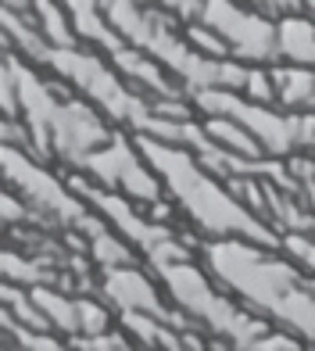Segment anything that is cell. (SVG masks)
<instances>
[{
	"label": "cell",
	"mask_w": 315,
	"mask_h": 351,
	"mask_svg": "<svg viewBox=\"0 0 315 351\" xmlns=\"http://www.w3.org/2000/svg\"><path fill=\"white\" fill-rule=\"evenodd\" d=\"M197 258L247 312L315 344V280L283 247L247 237H208L197 244Z\"/></svg>",
	"instance_id": "1"
},
{
	"label": "cell",
	"mask_w": 315,
	"mask_h": 351,
	"mask_svg": "<svg viewBox=\"0 0 315 351\" xmlns=\"http://www.w3.org/2000/svg\"><path fill=\"white\" fill-rule=\"evenodd\" d=\"M136 143L162 180L165 197L176 204L179 222L190 233H197L201 241H208V237H247V241L279 247V233L233 194V186L223 176L204 169L190 147L154 136H136Z\"/></svg>",
	"instance_id": "2"
},
{
	"label": "cell",
	"mask_w": 315,
	"mask_h": 351,
	"mask_svg": "<svg viewBox=\"0 0 315 351\" xmlns=\"http://www.w3.org/2000/svg\"><path fill=\"white\" fill-rule=\"evenodd\" d=\"M40 65L58 75L61 83H68L79 97H86L93 108L108 115L118 130L133 136H154V140H172L179 143L183 122L186 119H165L158 115L151 97H144L136 86H129L118 75V69L108 61V54L93 51L86 43L75 47H47Z\"/></svg>",
	"instance_id": "3"
},
{
	"label": "cell",
	"mask_w": 315,
	"mask_h": 351,
	"mask_svg": "<svg viewBox=\"0 0 315 351\" xmlns=\"http://www.w3.org/2000/svg\"><path fill=\"white\" fill-rule=\"evenodd\" d=\"M162 280L168 301L183 312V319L201 333H208V348H247L262 337L269 323L262 315L247 312L223 283H218L208 269L201 265L197 254L190 258H176L154 269Z\"/></svg>",
	"instance_id": "4"
},
{
	"label": "cell",
	"mask_w": 315,
	"mask_h": 351,
	"mask_svg": "<svg viewBox=\"0 0 315 351\" xmlns=\"http://www.w3.org/2000/svg\"><path fill=\"white\" fill-rule=\"evenodd\" d=\"M0 176H4V183L18 194V201L40 226L86 237L90 230H97L104 222L68 186L65 176H58L51 162H43L25 143H0Z\"/></svg>",
	"instance_id": "5"
},
{
	"label": "cell",
	"mask_w": 315,
	"mask_h": 351,
	"mask_svg": "<svg viewBox=\"0 0 315 351\" xmlns=\"http://www.w3.org/2000/svg\"><path fill=\"white\" fill-rule=\"evenodd\" d=\"M75 172H83L93 183H101L108 190H118V194L133 197L140 204H151L158 197H165V186L158 180V172L151 169L144 151H140L136 136L125 133V130H115L101 147L86 151L75 162Z\"/></svg>",
	"instance_id": "6"
},
{
	"label": "cell",
	"mask_w": 315,
	"mask_h": 351,
	"mask_svg": "<svg viewBox=\"0 0 315 351\" xmlns=\"http://www.w3.org/2000/svg\"><path fill=\"white\" fill-rule=\"evenodd\" d=\"M197 19L223 33L236 61H247V65L276 61V19L258 11L251 0H204Z\"/></svg>",
	"instance_id": "7"
},
{
	"label": "cell",
	"mask_w": 315,
	"mask_h": 351,
	"mask_svg": "<svg viewBox=\"0 0 315 351\" xmlns=\"http://www.w3.org/2000/svg\"><path fill=\"white\" fill-rule=\"evenodd\" d=\"M93 291H97L108 305L118 312H147L158 319H168L179 330L190 326L183 319V312L168 301L162 280L154 276V269L144 262H122V265H108L97 269V280H93Z\"/></svg>",
	"instance_id": "8"
},
{
	"label": "cell",
	"mask_w": 315,
	"mask_h": 351,
	"mask_svg": "<svg viewBox=\"0 0 315 351\" xmlns=\"http://www.w3.org/2000/svg\"><path fill=\"white\" fill-rule=\"evenodd\" d=\"M68 11V22H72V33L79 43L93 47V51L101 54H112L115 47H122L125 40L112 29V22H108V14L101 8V0H61Z\"/></svg>",
	"instance_id": "9"
},
{
	"label": "cell",
	"mask_w": 315,
	"mask_h": 351,
	"mask_svg": "<svg viewBox=\"0 0 315 351\" xmlns=\"http://www.w3.org/2000/svg\"><path fill=\"white\" fill-rule=\"evenodd\" d=\"M276 61L315 65V19L308 11H287L276 19Z\"/></svg>",
	"instance_id": "10"
},
{
	"label": "cell",
	"mask_w": 315,
	"mask_h": 351,
	"mask_svg": "<svg viewBox=\"0 0 315 351\" xmlns=\"http://www.w3.org/2000/svg\"><path fill=\"white\" fill-rule=\"evenodd\" d=\"M276 104L287 111H315V65H294V61H273L269 65Z\"/></svg>",
	"instance_id": "11"
},
{
	"label": "cell",
	"mask_w": 315,
	"mask_h": 351,
	"mask_svg": "<svg viewBox=\"0 0 315 351\" xmlns=\"http://www.w3.org/2000/svg\"><path fill=\"white\" fill-rule=\"evenodd\" d=\"M29 298H33L36 312L43 315V323L68 341L75 333V291H61L58 283H33Z\"/></svg>",
	"instance_id": "12"
},
{
	"label": "cell",
	"mask_w": 315,
	"mask_h": 351,
	"mask_svg": "<svg viewBox=\"0 0 315 351\" xmlns=\"http://www.w3.org/2000/svg\"><path fill=\"white\" fill-rule=\"evenodd\" d=\"M118 326L129 333V341L140 344V348H168L176 351L183 348V330L168 319H158V315H147V312H118Z\"/></svg>",
	"instance_id": "13"
},
{
	"label": "cell",
	"mask_w": 315,
	"mask_h": 351,
	"mask_svg": "<svg viewBox=\"0 0 315 351\" xmlns=\"http://www.w3.org/2000/svg\"><path fill=\"white\" fill-rule=\"evenodd\" d=\"M83 254L90 258L93 269H108V265H122V262H140V254L133 251V244H125L122 237L101 222L97 230H90L83 237Z\"/></svg>",
	"instance_id": "14"
},
{
	"label": "cell",
	"mask_w": 315,
	"mask_h": 351,
	"mask_svg": "<svg viewBox=\"0 0 315 351\" xmlns=\"http://www.w3.org/2000/svg\"><path fill=\"white\" fill-rule=\"evenodd\" d=\"M197 122H201V130L218 143V147H226L233 154H244V158H265L262 143L247 133L244 122H236L229 115H197Z\"/></svg>",
	"instance_id": "15"
},
{
	"label": "cell",
	"mask_w": 315,
	"mask_h": 351,
	"mask_svg": "<svg viewBox=\"0 0 315 351\" xmlns=\"http://www.w3.org/2000/svg\"><path fill=\"white\" fill-rule=\"evenodd\" d=\"M29 14H33V25L43 33V40L51 47H75V33L68 22V11L61 0H33L29 4Z\"/></svg>",
	"instance_id": "16"
},
{
	"label": "cell",
	"mask_w": 315,
	"mask_h": 351,
	"mask_svg": "<svg viewBox=\"0 0 315 351\" xmlns=\"http://www.w3.org/2000/svg\"><path fill=\"white\" fill-rule=\"evenodd\" d=\"M0 280H11V283H22V287H33V283H58V273L43 258H33V254L14 251L0 244Z\"/></svg>",
	"instance_id": "17"
},
{
	"label": "cell",
	"mask_w": 315,
	"mask_h": 351,
	"mask_svg": "<svg viewBox=\"0 0 315 351\" xmlns=\"http://www.w3.org/2000/svg\"><path fill=\"white\" fill-rule=\"evenodd\" d=\"M118 323L115 308L97 294V291H75V333H101V330H112ZM72 333V337H75Z\"/></svg>",
	"instance_id": "18"
},
{
	"label": "cell",
	"mask_w": 315,
	"mask_h": 351,
	"mask_svg": "<svg viewBox=\"0 0 315 351\" xmlns=\"http://www.w3.org/2000/svg\"><path fill=\"white\" fill-rule=\"evenodd\" d=\"M183 36L190 40L194 51L208 54V58H233V51H229V43L223 40V33H215V29L208 22H201V19L183 22Z\"/></svg>",
	"instance_id": "19"
},
{
	"label": "cell",
	"mask_w": 315,
	"mask_h": 351,
	"mask_svg": "<svg viewBox=\"0 0 315 351\" xmlns=\"http://www.w3.org/2000/svg\"><path fill=\"white\" fill-rule=\"evenodd\" d=\"M279 247L315 280V230H283L279 233Z\"/></svg>",
	"instance_id": "20"
},
{
	"label": "cell",
	"mask_w": 315,
	"mask_h": 351,
	"mask_svg": "<svg viewBox=\"0 0 315 351\" xmlns=\"http://www.w3.org/2000/svg\"><path fill=\"white\" fill-rule=\"evenodd\" d=\"M68 348H83V351H125V348H133V341H129V333H125L118 323L112 326V330H101V333H75V337H68L65 341Z\"/></svg>",
	"instance_id": "21"
},
{
	"label": "cell",
	"mask_w": 315,
	"mask_h": 351,
	"mask_svg": "<svg viewBox=\"0 0 315 351\" xmlns=\"http://www.w3.org/2000/svg\"><path fill=\"white\" fill-rule=\"evenodd\" d=\"M240 93H244L247 101H258V104H276V90H273L269 65H247Z\"/></svg>",
	"instance_id": "22"
},
{
	"label": "cell",
	"mask_w": 315,
	"mask_h": 351,
	"mask_svg": "<svg viewBox=\"0 0 315 351\" xmlns=\"http://www.w3.org/2000/svg\"><path fill=\"white\" fill-rule=\"evenodd\" d=\"M25 222H33V215H29V208L18 201V194L0 176V230H18Z\"/></svg>",
	"instance_id": "23"
},
{
	"label": "cell",
	"mask_w": 315,
	"mask_h": 351,
	"mask_svg": "<svg viewBox=\"0 0 315 351\" xmlns=\"http://www.w3.org/2000/svg\"><path fill=\"white\" fill-rule=\"evenodd\" d=\"M305 341L297 337V333L283 330V326H269L262 333V337H255V344H251V351H301Z\"/></svg>",
	"instance_id": "24"
},
{
	"label": "cell",
	"mask_w": 315,
	"mask_h": 351,
	"mask_svg": "<svg viewBox=\"0 0 315 351\" xmlns=\"http://www.w3.org/2000/svg\"><path fill=\"white\" fill-rule=\"evenodd\" d=\"M297 154L315 158V111H301L297 115Z\"/></svg>",
	"instance_id": "25"
},
{
	"label": "cell",
	"mask_w": 315,
	"mask_h": 351,
	"mask_svg": "<svg viewBox=\"0 0 315 351\" xmlns=\"http://www.w3.org/2000/svg\"><path fill=\"white\" fill-rule=\"evenodd\" d=\"M162 11H168L172 19H179V22H194L197 14H201V4L204 0H154Z\"/></svg>",
	"instance_id": "26"
},
{
	"label": "cell",
	"mask_w": 315,
	"mask_h": 351,
	"mask_svg": "<svg viewBox=\"0 0 315 351\" xmlns=\"http://www.w3.org/2000/svg\"><path fill=\"white\" fill-rule=\"evenodd\" d=\"M0 143H25V125L8 111H0Z\"/></svg>",
	"instance_id": "27"
},
{
	"label": "cell",
	"mask_w": 315,
	"mask_h": 351,
	"mask_svg": "<svg viewBox=\"0 0 315 351\" xmlns=\"http://www.w3.org/2000/svg\"><path fill=\"white\" fill-rule=\"evenodd\" d=\"M0 4H8V8H18V11H25V14H29V4H33V0H0Z\"/></svg>",
	"instance_id": "28"
}]
</instances>
